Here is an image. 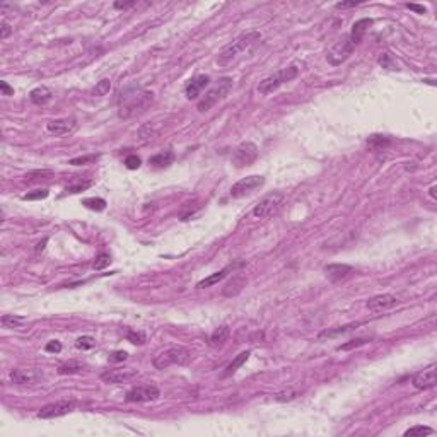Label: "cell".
Returning <instances> with one entry per match:
<instances>
[{"instance_id":"cell-1","label":"cell","mask_w":437,"mask_h":437,"mask_svg":"<svg viewBox=\"0 0 437 437\" xmlns=\"http://www.w3.org/2000/svg\"><path fill=\"white\" fill-rule=\"evenodd\" d=\"M260 40H262V34H260L258 31H248V33L241 34V36L236 38L232 43H229L227 46L222 48L220 53H218V57H217V64L220 65V67H227V65H231L234 60H238L242 53H246L249 48L255 46Z\"/></svg>"},{"instance_id":"cell-2","label":"cell","mask_w":437,"mask_h":437,"mask_svg":"<svg viewBox=\"0 0 437 437\" xmlns=\"http://www.w3.org/2000/svg\"><path fill=\"white\" fill-rule=\"evenodd\" d=\"M297 75H299V68H297L296 65L280 68V70H277L275 74L263 79V81L258 84V87H256V91H258L262 96H268V94H272V92H275L279 87H282L285 82L294 81Z\"/></svg>"},{"instance_id":"cell-3","label":"cell","mask_w":437,"mask_h":437,"mask_svg":"<svg viewBox=\"0 0 437 437\" xmlns=\"http://www.w3.org/2000/svg\"><path fill=\"white\" fill-rule=\"evenodd\" d=\"M192 360V352L185 347H169V349L159 352L157 355L154 357L152 364H154L155 369H168L169 366H186V364Z\"/></svg>"},{"instance_id":"cell-4","label":"cell","mask_w":437,"mask_h":437,"mask_svg":"<svg viewBox=\"0 0 437 437\" xmlns=\"http://www.w3.org/2000/svg\"><path fill=\"white\" fill-rule=\"evenodd\" d=\"M231 89H232V79L231 77L218 79L217 84L214 86L212 89H209V91L205 92V96H203V98L198 101L197 109H198L200 113H207V111L212 109L218 101H222V99H224L225 96L231 92Z\"/></svg>"},{"instance_id":"cell-5","label":"cell","mask_w":437,"mask_h":437,"mask_svg":"<svg viewBox=\"0 0 437 437\" xmlns=\"http://www.w3.org/2000/svg\"><path fill=\"white\" fill-rule=\"evenodd\" d=\"M284 202H285V195L280 192H272L268 195H265L253 209V217L255 218H270L275 214H279V210L282 209Z\"/></svg>"},{"instance_id":"cell-6","label":"cell","mask_w":437,"mask_h":437,"mask_svg":"<svg viewBox=\"0 0 437 437\" xmlns=\"http://www.w3.org/2000/svg\"><path fill=\"white\" fill-rule=\"evenodd\" d=\"M152 101V94L145 91H135L133 94H125L120 99V116L128 118L138 113Z\"/></svg>"},{"instance_id":"cell-7","label":"cell","mask_w":437,"mask_h":437,"mask_svg":"<svg viewBox=\"0 0 437 437\" xmlns=\"http://www.w3.org/2000/svg\"><path fill=\"white\" fill-rule=\"evenodd\" d=\"M265 185V178L260 175H251V176H246V178L239 179L238 183H234L229 192V195L232 198H241V197H246L249 193H253L255 190L262 188Z\"/></svg>"},{"instance_id":"cell-8","label":"cell","mask_w":437,"mask_h":437,"mask_svg":"<svg viewBox=\"0 0 437 437\" xmlns=\"http://www.w3.org/2000/svg\"><path fill=\"white\" fill-rule=\"evenodd\" d=\"M161 396V391L154 384H142V386H135L127 391L125 400L128 403H145V401H155Z\"/></svg>"},{"instance_id":"cell-9","label":"cell","mask_w":437,"mask_h":437,"mask_svg":"<svg viewBox=\"0 0 437 437\" xmlns=\"http://www.w3.org/2000/svg\"><path fill=\"white\" fill-rule=\"evenodd\" d=\"M256 157H258V147H256V144H253V142H242L241 145L236 147L231 161L236 168H244V166L253 164L256 161Z\"/></svg>"},{"instance_id":"cell-10","label":"cell","mask_w":437,"mask_h":437,"mask_svg":"<svg viewBox=\"0 0 437 437\" xmlns=\"http://www.w3.org/2000/svg\"><path fill=\"white\" fill-rule=\"evenodd\" d=\"M353 48H355V46H353V43L350 41V38H345V40L336 41V43L333 44L331 48H329L328 53H327L328 64L335 65V67H336V65H342L343 62H345L347 58L352 55Z\"/></svg>"},{"instance_id":"cell-11","label":"cell","mask_w":437,"mask_h":437,"mask_svg":"<svg viewBox=\"0 0 437 437\" xmlns=\"http://www.w3.org/2000/svg\"><path fill=\"white\" fill-rule=\"evenodd\" d=\"M75 408V401L72 400H62L57 401V403H50L44 405L40 412H38V418H43V420H48V418H58L64 417V415L74 412Z\"/></svg>"},{"instance_id":"cell-12","label":"cell","mask_w":437,"mask_h":437,"mask_svg":"<svg viewBox=\"0 0 437 437\" xmlns=\"http://www.w3.org/2000/svg\"><path fill=\"white\" fill-rule=\"evenodd\" d=\"M412 384H414L417 390H431L437 384V366L436 364H431L429 367H425L424 371L417 372L412 379Z\"/></svg>"},{"instance_id":"cell-13","label":"cell","mask_w":437,"mask_h":437,"mask_svg":"<svg viewBox=\"0 0 437 437\" xmlns=\"http://www.w3.org/2000/svg\"><path fill=\"white\" fill-rule=\"evenodd\" d=\"M137 376V371L135 369H113V371H106V372L101 374V379L108 384H121L127 383V381L133 379Z\"/></svg>"},{"instance_id":"cell-14","label":"cell","mask_w":437,"mask_h":437,"mask_svg":"<svg viewBox=\"0 0 437 437\" xmlns=\"http://www.w3.org/2000/svg\"><path fill=\"white\" fill-rule=\"evenodd\" d=\"M398 304V297H394L393 294H379L374 296L367 301V309L369 311H384L394 307Z\"/></svg>"},{"instance_id":"cell-15","label":"cell","mask_w":437,"mask_h":437,"mask_svg":"<svg viewBox=\"0 0 437 437\" xmlns=\"http://www.w3.org/2000/svg\"><path fill=\"white\" fill-rule=\"evenodd\" d=\"M210 77L209 75H197L192 81L186 84L185 87V96L188 99H197L198 96H202V92L205 91V87L209 86Z\"/></svg>"},{"instance_id":"cell-16","label":"cell","mask_w":437,"mask_h":437,"mask_svg":"<svg viewBox=\"0 0 437 437\" xmlns=\"http://www.w3.org/2000/svg\"><path fill=\"white\" fill-rule=\"evenodd\" d=\"M41 372L34 369H12L10 371V379L16 384H33L41 379Z\"/></svg>"},{"instance_id":"cell-17","label":"cell","mask_w":437,"mask_h":437,"mask_svg":"<svg viewBox=\"0 0 437 437\" xmlns=\"http://www.w3.org/2000/svg\"><path fill=\"white\" fill-rule=\"evenodd\" d=\"M325 273L331 282H338V280H343L353 273V266L345 265V263H331V265L325 266Z\"/></svg>"},{"instance_id":"cell-18","label":"cell","mask_w":437,"mask_h":437,"mask_svg":"<svg viewBox=\"0 0 437 437\" xmlns=\"http://www.w3.org/2000/svg\"><path fill=\"white\" fill-rule=\"evenodd\" d=\"M75 128V118H58L46 123V130L55 135H65Z\"/></svg>"},{"instance_id":"cell-19","label":"cell","mask_w":437,"mask_h":437,"mask_svg":"<svg viewBox=\"0 0 437 437\" xmlns=\"http://www.w3.org/2000/svg\"><path fill=\"white\" fill-rule=\"evenodd\" d=\"M234 268H236V265H227L225 268H222L220 272H216V273H212V275L207 277V279L200 280V282L197 284V289H205V287L216 285V284H218L220 280H224L225 277L229 275V272H232Z\"/></svg>"},{"instance_id":"cell-20","label":"cell","mask_w":437,"mask_h":437,"mask_svg":"<svg viewBox=\"0 0 437 437\" xmlns=\"http://www.w3.org/2000/svg\"><path fill=\"white\" fill-rule=\"evenodd\" d=\"M51 98H53V92H51V89H48L46 86H38V87H34L33 91L29 92L31 103H34V105H38V106H43V105H46V103H50Z\"/></svg>"},{"instance_id":"cell-21","label":"cell","mask_w":437,"mask_h":437,"mask_svg":"<svg viewBox=\"0 0 437 437\" xmlns=\"http://www.w3.org/2000/svg\"><path fill=\"white\" fill-rule=\"evenodd\" d=\"M393 144L390 135H383V133H374L367 138V147L374 152H379V151H386L390 145Z\"/></svg>"},{"instance_id":"cell-22","label":"cell","mask_w":437,"mask_h":437,"mask_svg":"<svg viewBox=\"0 0 437 437\" xmlns=\"http://www.w3.org/2000/svg\"><path fill=\"white\" fill-rule=\"evenodd\" d=\"M371 24H372V21L367 19V17H366V19H359L355 24H353V26H352V33H350V36H349L350 41L353 43V46H357V44L362 41L364 34H366L367 27H369Z\"/></svg>"},{"instance_id":"cell-23","label":"cell","mask_w":437,"mask_h":437,"mask_svg":"<svg viewBox=\"0 0 437 437\" xmlns=\"http://www.w3.org/2000/svg\"><path fill=\"white\" fill-rule=\"evenodd\" d=\"M175 161V152L173 151H164V152H159V154L152 155L149 159V164L155 169H161V168H168L169 164H173Z\"/></svg>"},{"instance_id":"cell-24","label":"cell","mask_w":437,"mask_h":437,"mask_svg":"<svg viewBox=\"0 0 437 437\" xmlns=\"http://www.w3.org/2000/svg\"><path fill=\"white\" fill-rule=\"evenodd\" d=\"M0 323H2L3 328L19 329L27 323V318L26 316H19V314H3L2 320H0Z\"/></svg>"},{"instance_id":"cell-25","label":"cell","mask_w":437,"mask_h":437,"mask_svg":"<svg viewBox=\"0 0 437 437\" xmlns=\"http://www.w3.org/2000/svg\"><path fill=\"white\" fill-rule=\"evenodd\" d=\"M229 335H231V331H229L227 327H218L212 331V335H210V345L212 347H220L224 345L225 342H227Z\"/></svg>"},{"instance_id":"cell-26","label":"cell","mask_w":437,"mask_h":437,"mask_svg":"<svg viewBox=\"0 0 437 437\" xmlns=\"http://www.w3.org/2000/svg\"><path fill=\"white\" fill-rule=\"evenodd\" d=\"M353 328H355V325H345V327H336L333 329H325V331L320 333L318 338L323 340V338H333V336H338V335H345V333L352 331Z\"/></svg>"},{"instance_id":"cell-27","label":"cell","mask_w":437,"mask_h":437,"mask_svg":"<svg viewBox=\"0 0 437 437\" xmlns=\"http://www.w3.org/2000/svg\"><path fill=\"white\" fill-rule=\"evenodd\" d=\"M82 205L89 210H96V212H103L106 209V200L105 198H98V197H92V198H86L82 200Z\"/></svg>"},{"instance_id":"cell-28","label":"cell","mask_w":437,"mask_h":437,"mask_svg":"<svg viewBox=\"0 0 437 437\" xmlns=\"http://www.w3.org/2000/svg\"><path fill=\"white\" fill-rule=\"evenodd\" d=\"M91 185H92V179L79 178V179H75L74 183H70V185L65 188V192L67 193H81V192H84V190H87Z\"/></svg>"},{"instance_id":"cell-29","label":"cell","mask_w":437,"mask_h":437,"mask_svg":"<svg viewBox=\"0 0 437 437\" xmlns=\"http://www.w3.org/2000/svg\"><path fill=\"white\" fill-rule=\"evenodd\" d=\"M249 355H251V353H249L248 350H246V352H241V353H239V355L236 357V359L232 360V362L227 366V371H225V374H232V372H236V371H238L239 367L244 366L246 360L249 359Z\"/></svg>"},{"instance_id":"cell-30","label":"cell","mask_w":437,"mask_h":437,"mask_svg":"<svg viewBox=\"0 0 437 437\" xmlns=\"http://www.w3.org/2000/svg\"><path fill=\"white\" fill-rule=\"evenodd\" d=\"M82 372V364L77 360H68L58 367V374H79Z\"/></svg>"},{"instance_id":"cell-31","label":"cell","mask_w":437,"mask_h":437,"mask_svg":"<svg viewBox=\"0 0 437 437\" xmlns=\"http://www.w3.org/2000/svg\"><path fill=\"white\" fill-rule=\"evenodd\" d=\"M431 434H434V429L425 427V425H415V427H410L408 431H405V437H422Z\"/></svg>"},{"instance_id":"cell-32","label":"cell","mask_w":437,"mask_h":437,"mask_svg":"<svg viewBox=\"0 0 437 437\" xmlns=\"http://www.w3.org/2000/svg\"><path fill=\"white\" fill-rule=\"evenodd\" d=\"M127 340L133 345H144L147 342V336L144 331H137V329H128L127 331Z\"/></svg>"},{"instance_id":"cell-33","label":"cell","mask_w":437,"mask_h":437,"mask_svg":"<svg viewBox=\"0 0 437 437\" xmlns=\"http://www.w3.org/2000/svg\"><path fill=\"white\" fill-rule=\"evenodd\" d=\"M111 263V255L109 253H99L96 256L94 263H92V270H105Z\"/></svg>"},{"instance_id":"cell-34","label":"cell","mask_w":437,"mask_h":437,"mask_svg":"<svg viewBox=\"0 0 437 437\" xmlns=\"http://www.w3.org/2000/svg\"><path fill=\"white\" fill-rule=\"evenodd\" d=\"M99 155L96 154H91V155H81V157H74L68 161V164L72 166H86V164H92V162L98 161Z\"/></svg>"},{"instance_id":"cell-35","label":"cell","mask_w":437,"mask_h":437,"mask_svg":"<svg viewBox=\"0 0 437 437\" xmlns=\"http://www.w3.org/2000/svg\"><path fill=\"white\" fill-rule=\"evenodd\" d=\"M297 396V391L294 390H284V391H279V393L273 394V400L275 401H292L294 398Z\"/></svg>"},{"instance_id":"cell-36","label":"cell","mask_w":437,"mask_h":437,"mask_svg":"<svg viewBox=\"0 0 437 437\" xmlns=\"http://www.w3.org/2000/svg\"><path fill=\"white\" fill-rule=\"evenodd\" d=\"M96 345V340L92 338V336H81V338H77V342H75V347L81 350H89L92 349V347Z\"/></svg>"},{"instance_id":"cell-37","label":"cell","mask_w":437,"mask_h":437,"mask_svg":"<svg viewBox=\"0 0 437 437\" xmlns=\"http://www.w3.org/2000/svg\"><path fill=\"white\" fill-rule=\"evenodd\" d=\"M109 89H111V81L109 79H103V81H99L98 84H96L94 94L96 96H106L109 92Z\"/></svg>"},{"instance_id":"cell-38","label":"cell","mask_w":437,"mask_h":437,"mask_svg":"<svg viewBox=\"0 0 437 437\" xmlns=\"http://www.w3.org/2000/svg\"><path fill=\"white\" fill-rule=\"evenodd\" d=\"M50 195V192H48L46 188L43 190H34V192L27 193V195L22 197V200H44L46 197Z\"/></svg>"},{"instance_id":"cell-39","label":"cell","mask_w":437,"mask_h":437,"mask_svg":"<svg viewBox=\"0 0 437 437\" xmlns=\"http://www.w3.org/2000/svg\"><path fill=\"white\" fill-rule=\"evenodd\" d=\"M44 176H51V173L50 171H33V173H29V175H26V181L33 183V181H38V179H46Z\"/></svg>"},{"instance_id":"cell-40","label":"cell","mask_w":437,"mask_h":437,"mask_svg":"<svg viewBox=\"0 0 437 437\" xmlns=\"http://www.w3.org/2000/svg\"><path fill=\"white\" fill-rule=\"evenodd\" d=\"M140 157H138V155H135V154H131V155H128L127 159H125V166H127V169H131V171H133V169H138L140 168Z\"/></svg>"},{"instance_id":"cell-41","label":"cell","mask_w":437,"mask_h":437,"mask_svg":"<svg viewBox=\"0 0 437 437\" xmlns=\"http://www.w3.org/2000/svg\"><path fill=\"white\" fill-rule=\"evenodd\" d=\"M379 64L383 65L384 68H390V70H394V67H396V65H394L393 57H391L390 53H384V55H381V58H379Z\"/></svg>"},{"instance_id":"cell-42","label":"cell","mask_w":437,"mask_h":437,"mask_svg":"<svg viewBox=\"0 0 437 437\" xmlns=\"http://www.w3.org/2000/svg\"><path fill=\"white\" fill-rule=\"evenodd\" d=\"M364 343H367V338H357V340H352L350 343H343V345H340L338 350H350V349H355V347L364 345Z\"/></svg>"},{"instance_id":"cell-43","label":"cell","mask_w":437,"mask_h":437,"mask_svg":"<svg viewBox=\"0 0 437 437\" xmlns=\"http://www.w3.org/2000/svg\"><path fill=\"white\" fill-rule=\"evenodd\" d=\"M128 359V353L125 352V350H116V352H113L109 355V360L111 362H123V360Z\"/></svg>"},{"instance_id":"cell-44","label":"cell","mask_w":437,"mask_h":437,"mask_svg":"<svg viewBox=\"0 0 437 437\" xmlns=\"http://www.w3.org/2000/svg\"><path fill=\"white\" fill-rule=\"evenodd\" d=\"M44 350H46V352H50V353H58L62 350V343L58 342V340H51V342L46 343Z\"/></svg>"},{"instance_id":"cell-45","label":"cell","mask_w":437,"mask_h":437,"mask_svg":"<svg viewBox=\"0 0 437 437\" xmlns=\"http://www.w3.org/2000/svg\"><path fill=\"white\" fill-rule=\"evenodd\" d=\"M10 33H12V27H10L5 21H2V22H0V40H7V38L10 36Z\"/></svg>"},{"instance_id":"cell-46","label":"cell","mask_w":437,"mask_h":437,"mask_svg":"<svg viewBox=\"0 0 437 437\" xmlns=\"http://www.w3.org/2000/svg\"><path fill=\"white\" fill-rule=\"evenodd\" d=\"M133 5H137L135 0H130V2H114L113 3L114 9H120V10H127V9H130V7H133Z\"/></svg>"},{"instance_id":"cell-47","label":"cell","mask_w":437,"mask_h":437,"mask_svg":"<svg viewBox=\"0 0 437 437\" xmlns=\"http://www.w3.org/2000/svg\"><path fill=\"white\" fill-rule=\"evenodd\" d=\"M0 89H2V92H3V96H12L14 94V89L12 87H9V84H7V82H0Z\"/></svg>"},{"instance_id":"cell-48","label":"cell","mask_w":437,"mask_h":437,"mask_svg":"<svg viewBox=\"0 0 437 437\" xmlns=\"http://www.w3.org/2000/svg\"><path fill=\"white\" fill-rule=\"evenodd\" d=\"M360 2H338L336 3V9H349V7H355Z\"/></svg>"},{"instance_id":"cell-49","label":"cell","mask_w":437,"mask_h":437,"mask_svg":"<svg viewBox=\"0 0 437 437\" xmlns=\"http://www.w3.org/2000/svg\"><path fill=\"white\" fill-rule=\"evenodd\" d=\"M407 7L410 10H415V12H418V14H424L425 12V7L424 5H415V3H408Z\"/></svg>"},{"instance_id":"cell-50","label":"cell","mask_w":437,"mask_h":437,"mask_svg":"<svg viewBox=\"0 0 437 437\" xmlns=\"http://www.w3.org/2000/svg\"><path fill=\"white\" fill-rule=\"evenodd\" d=\"M429 195H431L432 198H436V186H432V188L429 190Z\"/></svg>"}]
</instances>
